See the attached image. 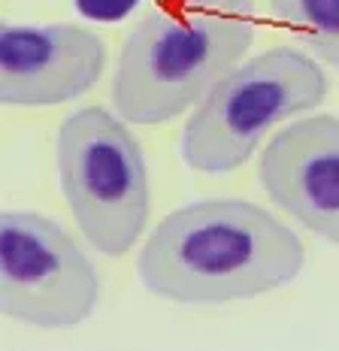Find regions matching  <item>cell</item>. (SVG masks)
I'll use <instances>...</instances> for the list:
<instances>
[{
  "instance_id": "obj_1",
  "label": "cell",
  "mask_w": 339,
  "mask_h": 351,
  "mask_svg": "<svg viewBox=\"0 0 339 351\" xmlns=\"http://www.w3.org/2000/svg\"><path fill=\"white\" fill-rule=\"evenodd\" d=\"M303 239L270 209L212 197L170 212L137 258L149 294L179 306L252 300L303 273Z\"/></svg>"
},
{
  "instance_id": "obj_2",
  "label": "cell",
  "mask_w": 339,
  "mask_h": 351,
  "mask_svg": "<svg viewBox=\"0 0 339 351\" xmlns=\"http://www.w3.org/2000/svg\"><path fill=\"white\" fill-rule=\"evenodd\" d=\"M255 36L252 0H170L152 6L121 46L113 104L128 124L176 119L246 61Z\"/></svg>"
},
{
  "instance_id": "obj_3",
  "label": "cell",
  "mask_w": 339,
  "mask_h": 351,
  "mask_svg": "<svg viewBox=\"0 0 339 351\" xmlns=\"http://www.w3.org/2000/svg\"><path fill=\"white\" fill-rule=\"evenodd\" d=\"M327 91V73L315 55L267 49L233 67L197 104L182 130V160L197 173L237 170L270 128L321 106Z\"/></svg>"
},
{
  "instance_id": "obj_4",
  "label": "cell",
  "mask_w": 339,
  "mask_h": 351,
  "mask_svg": "<svg viewBox=\"0 0 339 351\" xmlns=\"http://www.w3.org/2000/svg\"><path fill=\"white\" fill-rule=\"evenodd\" d=\"M58 179L88 245L106 258L130 252L149 221L152 188L145 158L119 115L76 109L58 128Z\"/></svg>"
},
{
  "instance_id": "obj_5",
  "label": "cell",
  "mask_w": 339,
  "mask_h": 351,
  "mask_svg": "<svg viewBox=\"0 0 339 351\" xmlns=\"http://www.w3.org/2000/svg\"><path fill=\"white\" fill-rule=\"evenodd\" d=\"M100 276L76 239L40 212L0 218V312L40 330H67L94 315Z\"/></svg>"
},
{
  "instance_id": "obj_6",
  "label": "cell",
  "mask_w": 339,
  "mask_h": 351,
  "mask_svg": "<svg viewBox=\"0 0 339 351\" xmlns=\"http://www.w3.org/2000/svg\"><path fill=\"white\" fill-rule=\"evenodd\" d=\"M106 67V43L82 25L0 27V100L58 106L88 94Z\"/></svg>"
},
{
  "instance_id": "obj_7",
  "label": "cell",
  "mask_w": 339,
  "mask_h": 351,
  "mask_svg": "<svg viewBox=\"0 0 339 351\" xmlns=\"http://www.w3.org/2000/svg\"><path fill=\"white\" fill-rule=\"evenodd\" d=\"M264 194L315 237L339 245V119L306 115L279 130L257 164Z\"/></svg>"
},
{
  "instance_id": "obj_8",
  "label": "cell",
  "mask_w": 339,
  "mask_h": 351,
  "mask_svg": "<svg viewBox=\"0 0 339 351\" xmlns=\"http://www.w3.org/2000/svg\"><path fill=\"white\" fill-rule=\"evenodd\" d=\"M270 16L321 64L339 70V0H267Z\"/></svg>"
},
{
  "instance_id": "obj_9",
  "label": "cell",
  "mask_w": 339,
  "mask_h": 351,
  "mask_svg": "<svg viewBox=\"0 0 339 351\" xmlns=\"http://www.w3.org/2000/svg\"><path fill=\"white\" fill-rule=\"evenodd\" d=\"M76 10L82 12L85 19H94V21H119L124 16L137 10L143 0H73Z\"/></svg>"
}]
</instances>
